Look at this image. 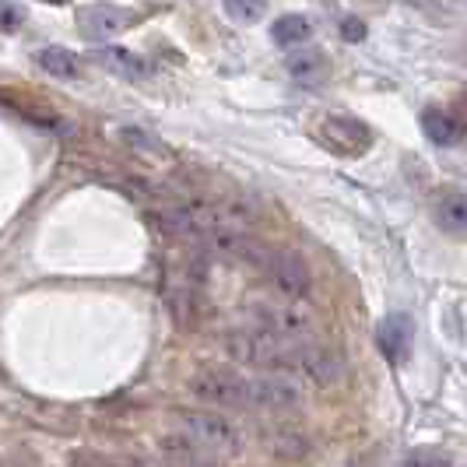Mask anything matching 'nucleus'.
<instances>
[{"mask_svg": "<svg viewBox=\"0 0 467 467\" xmlns=\"http://www.w3.org/2000/svg\"><path fill=\"white\" fill-rule=\"evenodd\" d=\"M222 7L239 25H254L267 15V0H222Z\"/></svg>", "mask_w": 467, "mask_h": 467, "instance_id": "obj_14", "label": "nucleus"}, {"mask_svg": "<svg viewBox=\"0 0 467 467\" xmlns=\"http://www.w3.org/2000/svg\"><path fill=\"white\" fill-rule=\"evenodd\" d=\"M421 130H425V138L432 140V144H457V140L464 138V123L453 117V113H446V109H425L421 113Z\"/></svg>", "mask_w": 467, "mask_h": 467, "instance_id": "obj_10", "label": "nucleus"}, {"mask_svg": "<svg viewBox=\"0 0 467 467\" xmlns=\"http://www.w3.org/2000/svg\"><path fill=\"white\" fill-rule=\"evenodd\" d=\"M309 36H313V25H309V18H303V15H281L278 22L271 25V39H275L281 49L303 47Z\"/></svg>", "mask_w": 467, "mask_h": 467, "instance_id": "obj_13", "label": "nucleus"}, {"mask_svg": "<svg viewBox=\"0 0 467 467\" xmlns=\"http://www.w3.org/2000/svg\"><path fill=\"white\" fill-rule=\"evenodd\" d=\"M95 60L106 70L127 78V81H144V78H151V64H148L140 53H134V49H127V47H99L95 49Z\"/></svg>", "mask_w": 467, "mask_h": 467, "instance_id": "obj_7", "label": "nucleus"}, {"mask_svg": "<svg viewBox=\"0 0 467 467\" xmlns=\"http://www.w3.org/2000/svg\"><path fill=\"white\" fill-rule=\"evenodd\" d=\"M25 25V11L15 0H0V32H18Z\"/></svg>", "mask_w": 467, "mask_h": 467, "instance_id": "obj_16", "label": "nucleus"}, {"mask_svg": "<svg viewBox=\"0 0 467 467\" xmlns=\"http://www.w3.org/2000/svg\"><path fill=\"white\" fill-rule=\"evenodd\" d=\"M4 467H28V464H22V461H7Z\"/></svg>", "mask_w": 467, "mask_h": 467, "instance_id": "obj_20", "label": "nucleus"}, {"mask_svg": "<svg viewBox=\"0 0 467 467\" xmlns=\"http://www.w3.org/2000/svg\"><path fill=\"white\" fill-rule=\"evenodd\" d=\"M190 394L218 408V411H243L250 408V376L235 373V369H201V373L190 376Z\"/></svg>", "mask_w": 467, "mask_h": 467, "instance_id": "obj_4", "label": "nucleus"}, {"mask_svg": "<svg viewBox=\"0 0 467 467\" xmlns=\"http://www.w3.org/2000/svg\"><path fill=\"white\" fill-rule=\"evenodd\" d=\"M313 138L320 140L327 151L345 155V159H358L373 148V130L362 119L348 117V113H327L313 123Z\"/></svg>", "mask_w": 467, "mask_h": 467, "instance_id": "obj_5", "label": "nucleus"}, {"mask_svg": "<svg viewBox=\"0 0 467 467\" xmlns=\"http://www.w3.org/2000/svg\"><path fill=\"white\" fill-rule=\"evenodd\" d=\"M130 22H134V15L127 7H117V4H88L78 11V28L88 39H109V36L123 32Z\"/></svg>", "mask_w": 467, "mask_h": 467, "instance_id": "obj_6", "label": "nucleus"}, {"mask_svg": "<svg viewBox=\"0 0 467 467\" xmlns=\"http://www.w3.org/2000/svg\"><path fill=\"white\" fill-rule=\"evenodd\" d=\"M432 218L443 233L467 235V190H446L432 204Z\"/></svg>", "mask_w": 467, "mask_h": 467, "instance_id": "obj_9", "label": "nucleus"}, {"mask_svg": "<svg viewBox=\"0 0 467 467\" xmlns=\"http://www.w3.org/2000/svg\"><path fill=\"white\" fill-rule=\"evenodd\" d=\"M254 267L264 275V281L278 296H288V299H306L309 296L313 275H309V264L296 250H288V246H264Z\"/></svg>", "mask_w": 467, "mask_h": 467, "instance_id": "obj_3", "label": "nucleus"}, {"mask_svg": "<svg viewBox=\"0 0 467 467\" xmlns=\"http://www.w3.org/2000/svg\"><path fill=\"white\" fill-rule=\"evenodd\" d=\"M43 4H67V0H43Z\"/></svg>", "mask_w": 467, "mask_h": 467, "instance_id": "obj_21", "label": "nucleus"}, {"mask_svg": "<svg viewBox=\"0 0 467 467\" xmlns=\"http://www.w3.org/2000/svg\"><path fill=\"white\" fill-rule=\"evenodd\" d=\"M176 432L187 436L201 453H218V457H233L243 450V429L229 415H222L218 408L211 411H176Z\"/></svg>", "mask_w": 467, "mask_h": 467, "instance_id": "obj_1", "label": "nucleus"}, {"mask_svg": "<svg viewBox=\"0 0 467 467\" xmlns=\"http://www.w3.org/2000/svg\"><path fill=\"white\" fill-rule=\"evenodd\" d=\"M376 345L379 351L390 358V362H404L408 358V348H411V320L404 313H394L387 317L379 330H376Z\"/></svg>", "mask_w": 467, "mask_h": 467, "instance_id": "obj_8", "label": "nucleus"}, {"mask_svg": "<svg viewBox=\"0 0 467 467\" xmlns=\"http://www.w3.org/2000/svg\"><path fill=\"white\" fill-rule=\"evenodd\" d=\"M404 467H453V461L446 457V453H432V450H419V453H411Z\"/></svg>", "mask_w": 467, "mask_h": 467, "instance_id": "obj_17", "label": "nucleus"}, {"mask_svg": "<svg viewBox=\"0 0 467 467\" xmlns=\"http://www.w3.org/2000/svg\"><path fill=\"white\" fill-rule=\"evenodd\" d=\"M327 57L320 53V49H303V53H296L292 60H288V74L296 78V81H303V85H320L324 78H327Z\"/></svg>", "mask_w": 467, "mask_h": 467, "instance_id": "obj_12", "label": "nucleus"}, {"mask_svg": "<svg viewBox=\"0 0 467 467\" xmlns=\"http://www.w3.org/2000/svg\"><path fill=\"white\" fill-rule=\"evenodd\" d=\"M250 313H254L257 327L271 330V334H278V337L313 341L317 317H313V309L306 306V299H288V296H278V299H257Z\"/></svg>", "mask_w": 467, "mask_h": 467, "instance_id": "obj_2", "label": "nucleus"}, {"mask_svg": "<svg viewBox=\"0 0 467 467\" xmlns=\"http://www.w3.org/2000/svg\"><path fill=\"white\" fill-rule=\"evenodd\" d=\"M267 440H271V450H281V453H306V436L299 432H285V429H275V432H267Z\"/></svg>", "mask_w": 467, "mask_h": 467, "instance_id": "obj_15", "label": "nucleus"}, {"mask_svg": "<svg viewBox=\"0 0 467 467\" xmlns=\"http://www.w3.org/2000/svg\"><path fill=\"white\" fill-rule=\"evenodd\" d=\"M36 64L47 70L49 78H64V81L81 74V60L64 47H43L36 53Z\"/></svg>", "mask_w": 467, "mask_h": 467, "instance_id": "obj_11", "label": "nucleus"}, {"mask_svg": "<svg viewBox=\"0 0 467 467\" xmlns=\"http://www.w3.org/2000/svg\"><path fill=\"white\" fill-rule=\"evenodd\" d=\"M70 467H113V464L102 461V457H95V453H74V457H70Z\"/></svg>", "mask_w": 467, "mask_h": 467, "instance_id": "obj_19", "label": "nucleus"}, {"mask_svg": "<svg viewBox=\"0 0 467 467\" xmlns=\"http://www.w3.org/2000/svg\"><path fill=\"white\" fill-rule=\"evenodd\" d=\"M341 32H345L348 43H358V39L366 36V25L358 22V18H345V22H341Z\"/></svg>", "mask_w": 467, "mask_h": 467, "instance_id": "obj_18", "label": "nucleus"}]
</instances>
